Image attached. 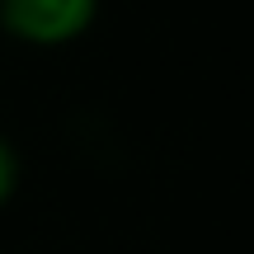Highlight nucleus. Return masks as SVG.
Here are the masks:
<instances>
[{
  "instance_id": "obj_2",
  "label": "nucleus",
  "mask_w": 254,
  "mask_h": 254,
  "mask_svg": "<svg viewBox=\"0 0 254 254\" xmlns=\"http://www.w3.org/2000/svg\"><path fill=\"white\" fill-rule=\"evenodd\" d=\"M14 193H19V151L0 136V207H9Z\"/></svg>"
},
{
  "instance_id": "obj_1",
  "label": "nucleus",
  "mask_w": 254,
  "mask_h": 254,
  "mask_svg": "<svg viewBox=\"0 0 254 254\" xmlns=\"http://www.w3.org/2000/svg\"><path fill=\"white\" fill-rule=\"evenodd\" d=\"M99 19V0H0V28L24 47H66Z\"/></svg>"
}]
</instances>
